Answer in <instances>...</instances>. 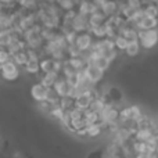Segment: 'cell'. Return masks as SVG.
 Returning <instances> with one entry per match:
<instances>
[{
  "mask_svg": "<svg viewBox=\"0 0 158 158\" xmlns=\"http://www.w3.org/2000/svg\"><path fill=\"white\" fill-rule=\"evenodd\" d=\"M139 42L144 50H150L158 43V28L139 29Z\"/></svg>",
  "mask_w": 158,
  "mask_h": 158,
  "instance_id": "6da1fadb",
  "label": "cell"
},
{
  "mask_svg": "<svg viewBox=\"0 0 158 158\" xmlns=\"http://www.w3.org/2000/svg\"><path fill=\"white\" fill-rule=\"evenodd\" d=\"M19 68H21V67H18L13 60H10L8 63H6L2 65L0 77H2V79L6 82H15L19 79V77H21Z\"/></svg>",
  "mask_w": 158,
  "mask_h": 158,
  "instance_id": "7a4b0ae2",
  "label": "cell"
},
{
  "mask_svg": "<svg viewBox=\"0 0 158 158\" xmlns=\"http://www.w3.org/2000/svg\"><path fill=\"white\" fill-rule=\"evenodd\" d=\"M71 27H72V29H74L75 32H78V33L89 31L90 29L89 15H85V14H81V13H78V11H77L74 19H72Z\"/></svg>",
  "mask_w": 158,
  "mask_h": 158,
  "instance_id": "3957f363",
  "label": "cell"
},
{
  "mask_svg": "<svg viewBox=\"0 0 158 158\" xmlns=\"http://www.w3.org/2000/svg\"><path fill=\"white\" fill-rule=\"evenodd\" d=\"M31 97L36 101V103H40V101L47 100V93H49V87L44 86L42 82H36L31 86Z\"/></svg>",
  "mask_w": 158,
  "mask_h": 158,
  "instance_id": "277c9868",
  "label": "cell"
},
{
  "mask_svg": "<svg viewBox=\"0 0 158 158\" xmlns=\"http://www.w3.org/2000/svg\"><path fill=\"white\" fill-rule=\"evenodd\" d=\"M96 39L93 38V35L89 32V31H86V32H81L78 33L77 36V40H75V44L79 47V49L82 50V52H86V50H90L93 46V43H94Z\"/></svg>",
  "mask_w": 158,
  "mask_h": 158,
  "instance_id": "5b68a950",
  "label": "cell"
},
{
  "mask_svg": "<svg viewBox=\"0 0 158 158\" xmlns=\"http://www.w3.org/2000/svg\"><path fill=\"white\" fill-rule=\"evenodd\" d=\"M86 77H87V79H89L90 83L97 85L103 81L104 71H101L100 68H97L94 64L89 63V65H87V68H86Z\"/></svg>",
  "mask_w": 158,
  "mask_h": 158,
  "instance_id": "8992f818",
  "label": "cell"
},
{
  "mask_svg": "<svg viewBox=\"0 0 158 158\" xmlns=\"http://www.w3.org/2000/svg\"><path fill=\"white\" fill-rule=\"evenodd\" d=\"M54 90L58 93V96L60 97H63V96H68L69 94V90H71V85L68 83V81H67V78L64 77V75L60 74V77L54 83Z\"/></svg>",
  "mask_w": 158,
  "mask_h": 158,
  "instance_id": "52a82bcc",
  "label": "cell"
},
{
  "mask_svg": "<svg viewBox=\"0 0 158 158\" xmlns=\"http://www.w3.org/2000/svg\"><path fill=\"white\" fill-rule=\"evenodd\" d=\"M38 77H39V82H42L44 86L53 87L56 83V81H57L58 77H60V74L56 71H52V72H42L40 71L38 74Z\"/></svg>",
  "mask_w": 158,
  "mask_h": 158,
  "instance_id": "ba28073f",
  "label": "cell"
},
{
  "mask_svg": "<svg viewBox=\"0 0 158 158\" xmlns=\"http://www.w3.org/2000/svg\"><path fill=\"white\" fill-rule=\"evenodd\" d=\"M136 28L137 29H154V28H158V18L144 15L136 24Z\"/></svg>",
  "mask_w": 158,
  "mask_h": 158,
  "instance_id": "9c48e42d",
  "label": "cell"
},
{
  "mask_svg": "<svg viewBox=\"0 0 158 158\" xmlns=\"http://www.w3.org/2000/svg\"><path fill=\"white\" fill-rule=\"evenodd\" d=\"M56 65H57V61H56L52 56H43V57L40 58V71L42 72L56 71Z\"/></svg>",
  "mask_w": 158,
  "mask_h": 158,
  "instance_id": "30bf717a",
  "label": "cell"
},
{
  "mask_svg": "<svg viewBox=\"0 0 158 158\" xmlns=\"http://www.w3.org/2000/svg\"><path fill=\"white\" fill-rule=\"evenodd\" d=\"M156 132H154L153 128H143V129H137L136 133H135L133 139L140 140V142H147L151 136H154Z\"/></svg>",
  "mask_w": 158,
  "mask_h": 158,
  "instance_id": "8fae6325",
  "label": "cell"
},
{
  "mask_svg": "<svg viewBox=\"0 0 158 158\" xmlns=\"http://www.w3.org/2000/svg\"><path fill=\"white\" fill-rule=\"evenodd\" d=\"M89 63L94 64L97 68H100L101 71H108L110 67H111V61L108 60L107 57H104V56H97V57H94L92 61H89Z\"/></svg>",
  "mask_w": 158,
  "mask_h": 158,
  "instance_id": "7c38bea8",
  "label": "cell"
},
{
  "mask_svg": "<svg viewBox=\"0 0 158 158\" xmlns=\"http://www.w3.org/2000/svg\"><path fill=\"white\" fill-rule=\"evenodd\" d=\"M142 49L143 47H142V44H140L139 40H131L129 44H128V47H126V50L123 53H125L128 57H136Z\"/></svg>",
  "mask_w": 158,
  "mask_h": 158,
  "instance_id": "4fadbf2b",
  "label": "cell"
},
{
  "mask_svg": "<svg viewBox=\"0 0 158 158\" xmlns=\"http://www.w3.org/2000/svg\"><path fill=\"white\" fill-rule=\"evenodd\" d=\"M11 60H13L18 67H21V68H22V67H24L25 64L29 61V57H28L27 50H21V52L14 53V54L11 56Z\"/></svg>",
  "mask_w": 158,
  "mask_h": 158,
  "instance_id": "5bb4252c",
  "label": "cell"
},
{
  "mask_svg": "<svg viewBox=\"0 0 158 158\" xmlns=\"http://www.w3.org/2000/svg\"><path fill=\"white\" fill-rule=\"evenodd\" d=\"M89 32L92 33L96 40L104 39V38H107V25L103 24V25H97V27H90Z\"/></svg>",
  "mask_w": 158,
  "mask_h": 158,
  "instance_id": "9a60e30c",
  "label": "cell"
},
{
  "mask_svg": "<svg viewBox=\"0 0 158 158\" xmlns=\"http://www.w3.org/2000/svg\"><path fill=\"white\" fill-rule=\"evenodd\" d=\"M104 94H106V97L108 98L110 103L117 104L118 101L122 100V92H121V90L118 89V87H110L108 92L104 93Z\"/></svg>",
  "mask_w": 158,
  "mask_h": 158,
  "instance_id": "2e32d148",
  "label": "cell"
},
{
  "mask_svg": "<svg viewBox=\"0 0 158 158\" xmlns=\"http://www.w3.org/2000/svg\"><path fill=\"white\" fill-rule=\"evenodd\" d=\"M22 68H24V71L27 72L28 75H38L39 72H40V61L29 60Z\"/></svg>",
  "mask_w": 158,
  "mask_h": 158,
  "instance_id": "e0dca14e",
  "label": "cell"
},
{
  "mask_svg": "<svg viewBox=\"0 0 158 158\" xmlns=\"http://www.w3.org/2000/svg\"><path fill=\"white\" fill-rule=\"evenodd\" d=\"M104 129L106 128H104L103 123H93V125H89L87 126V137L96 139V137H98L101 133H103Z\"/></svg>",
  "mask_w": 158,
  "mask_h": 158,
  "instance_id": "ac0fdd59",
  "label": "cell"
},
{
  "mask_svg": "<svg viewBox=\"0 0 158 158\" xmlns=\"http://www.w3.org/2000/svg\"><path fill=\"white\" fill-rule=\"evenodd\" d=\"M58 104H60L65 111H69V110H72L75 107V98L71 97V96H63V97H60V100H58Z\"/></svg>",
  "mask_w": 158,
  "mask_h": 158,
  "instance_id": "d6986e66",
  "label": "cell"
},
{
  "mask_svg": "<svg viewBox=\"0 0 158 158\" xmlns=\"http://www.w3.org/2000/svg\"><path fill=\"white\" fill-rule=\"evenodd\" d=\"M114 42H115V47H117L119 52H125L126 47H128V44H129V40L123 35H121V33L115 36Z\"/></svg>",
  "mask_w": 158,
  "mask_h": 158,
  "instance_id": "ffe728a7",
  "label": "cell"
},
{
  "mask_svg": "<svg viewBox=\"0 0 158 158\" xmlns=\"http://www.w3.org/2000/svg\"><path fill=\"white\" fill-rule=\"evenodd\" d=\"M143 11L147 17H156L158 18V6L157 3H148V4L143 6Z\"/></svg>",
  "mask_w": 158,
  "mask_h": 158,
  "instance_id": "44dd1931",
  "label": "cell"
},
{
  "mask_svg": "<svg viewBox=\"0 0 158 158\" xmlns=\"http://www.w3.org/2000/svg\"><path fill=\"white\" fill-rule=\"evenodd\" d=\"M131 115H132V121L137 122L144 114L142 112V108L139 106H131Z\"/></svg>",
  "mask_w": 158,
  "mask_h": 158,
  "instance_id": "7402d4cb",
  "label": "cell"
},
{
  "mask_svg": "<svg viewBox=\"0 0 158 158\" xmlns=\"http://www.w3.org/2000/svg\"><path fill=\"white\" fill-rule=\"evenodd\" d=\"M11 60V53L6 47H0V64H6Z\"/></svg>",
  "mask_w": 158,
  "mask_h": 158,
  "instance_id": "603a6c76",
  "label": "cell"
},
{
  "mask_svg": "<svg viewBox=\"0 0 158 158\" xmlns=\"http://www.w3.org/2000/svg\"><path fill=\"white\" fill-rule=\"evenodd\" d=\"M65 78H67L68 83L71 85L72 87H74V86H79V77H78V72H75V74L68 75V77H65Z\"/></svg>",
  "mask_w": 158,
  "mask_h": 158,
  "instance_id": "cb8c5ba5",
  "label": "cell"
},
{
  "mask_svg": "<svg viewBox=\"0 0 158 158\" xmlns=\"http://www.w3.org/2000/svg\"><path fill=\"white\" fill-rule=\"evenodd\" d=\"M153 158H158V154H156V156H154Z\"/></svg>",
  "mask_w": 158,
  "mask_h": 158,
  "instance_id": "d4e9b609",
  "label": "cell"
},
{
  "mask_svg": "<svg viewBox=\"0 0 158 158\" xmlns=\"http://www.w3.org/2000/svg\"><path fill=\"white\" fill-rule=\"evenodd\" d=\"M156 151H157V154H158V146H157V150Z\"/></svg>",
  "mask_w": 158,
  "mask_h": 158,
  "instance_id": "484cf974",
  "label": "cell"
},
{
  "mask_svg": "<svg viewBox=\"0 0 158 158\" xmlns=\"http://www.w3.org/2000/svg\"><path fill=\"white\" fill-rule=\"evenodd\" d=\"M157 6H158V3H157Z\"/></svg>",
  "mask_w": 158,
  "mask_h": 158,
  "instance_id": "4316f807",
  "label": "cell"
},
{
  "mask_svg": "<svg viewBox=\"0 0 158 158\" xmlns=\"http://www.w3.org/2000/svg\"><path fill=\"white\" fill-rule=\"evenodd\" d=\"M0 47H2V46H0Z\"/></svg>",
  "mask_w": 158,
  "mask_h": 158,
  "instance_id": "83f0119b",
  "label": "cell"
}]
</instances>
